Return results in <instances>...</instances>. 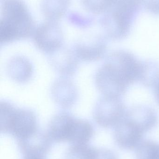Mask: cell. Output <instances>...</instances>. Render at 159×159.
Listing matches in <instances>:
<instances>
[{
	"label": "cell",
	"instance_id": "603a6c76",
	"mask_svg": "<svg viewBox=\"0 0 159 159\" xmlns=\"http://www.w3.org/2000/svg\"><path fill=\"white\" fill-rule=\"evenodd\" d=\"M154 94L157 103L159 105V82L154 88Z\"/></svg>",
	"mask_w": 159,
	"mask_h": 159
},
{
	"label": "cell",
	"instance_id": "ac0fdd59",
	"mask_svg": "<svg viewBox=\"0 0 159 159\" xmlns=\"http://www.w3.org/2000/svg\"><path fill=\"white\" fill-rule=\"evenodd\" d=\"M94 147L88 144L72 145L63 159H92Z\"/></svg>",
	"mask_w": 159,
	"mask_h": 159
},
{
	"label": "cell",
	"instance_id": "5b68a950",
	"mask_svg": "<svg viewBox=\"0 0 159 159\" xmlns=\"http://www.w3.org/2000/svg\"><path fill=\"white\" fill-rule=\"evenodd\" d=\"M33 39L37 48L49 55L63 46L62 31L55 21L48 20L39 26L34 31Z\"/></svg>",
	"mask_w": 159,
	"mask_h": 159
},
{
	"label": "cell",
	"instance_id": "8992f818",
	"mask_svg": "<svg viewBox=\"0 0 159 159\" xmlns=\"http://www.w3.org/2000/svg\"><path fill=\"white\" fill-rule=\"evenodd\" d=\"M77 118L66 111H62L52 117L47 133L52 142L70 143L75 128Z\"/></svg>",
	"mask_w": 159,
	"mask_h": 159
},
{
	"label": "cell",
	"instance_id": "ba28073f",
	"mask_svg": "<svg viewBox=\"0 0 159 159\" xmlns=\"http://www.w3.org/2000/svg\"><path fill=\"white\" fill-rule=\"evenodd\" d=\"M141 4L142 0H114L107 12L118 25L130 29Z\"/></svg>",
	"mask_w": 159,
	"mask_h": 159
},
{
	"label": "cell",
	"instance_id": "7a4b0ae2",
	"mask_svg": "<svg viewBox=\"0 0 159 159\" xmlns=\"http://www.w3.org/2000/svg\"><path fill=\"white\" fill-rule=\"evenodd\" d=\"M0 110L1 133L10 134L18 141L28 138L39 130L37 117L32 110L17 108L6 101H1Z\"/></svg>",
	"mask_w": 159,
	"mask_h": 159
},
{
	"label": "cell",
	"instance_id": "44dd1931",
	"mask_svg": "<svg viewBox=\"0 0 159 159\" xmlns=\"http://www.w3.org/2000/svg\"><path fill=\"white\" fill-rule=\"evenodd\" d=\"M94 159H118L115 153L109 149L96 148Z\"/></svg>",
	"mask_w": 159,
	"mask_h": 159
},
{
	"label": "cell",
	"instance_id": "30bf717a",
	"mask_svg": "<svg viewBox=\"0 0 159 159\" xmlns=\"http://www.w3.org/2000/svg\"><path fill=\"white\" fill-rule=\"evenodd\" d=\"M107 48L105 40L99 38L90 42L76 43L72 49L78 60L92 62L102 58L106 54Z\"/></svg>",
	"mask_w": 159,
	"mask_h": 159
},
{
	"label": "cell",
	"instance_id": "3957f363",
	"mask_svg": "<svg viewBox=\"0 0 159 159\" xmlns=\"http://www.w3.org/2000/svg\"><path fill=\"white\" fill-rule=\"evenodd\" d=\"M95 84L103 96L120 98L131 85L122 72L105 61L96 73Z\"/></svg>",
	"mask_w": 159,
	"mask_h": 159
},
{
	"label": "cell",
	"instance_id": "e0dca14e",
	"mask_svg": "<svg viewBox=\"0 0 159 159\" xmlns=\"http://www.w3.org/2000/svg\"><path fill=\"white\" fill-rule=\"evenodd\" d=\"M136 159H159V144L151 140L142 141L136 148Z\"/></svg>",
	"mask_w": 159,
	"mask_h": 159
},
{
	"label": "cell",
	"instance_id": "6da1fadb",
	"mask_svg": "<svg viewBox=\"0 0 159 159\" xmlns=\"http://www.w3.org/2000/svg\"><path fill=\"white\" fill-rule=\"evenodd\" d=\"M34 29L32 18L22 0H4L0 23L1 45L28 38Z\"/></svg>",
	"mask_w": 159,
	"mask_h": 159
},
{
	"label": "cell",
	"instance_id": "52a82bcc",
	"mask_svg": "<svg viewBox=\"0 0 159 159\" xmlns=\"http://www.w3.org/2000/svg\"><path fill=\"white\" fill-rule=\"evenodd\" d=\"M144 134L137 125L124 116L115 127L114 138L119 148L131 150L136 148L142 142Z\"/></svg>",
	"mask_w": 159,
	"mask_h": 159
},
{
	"label": "cell",
	"instance_id": "7c38bea8",
	"mask_svg": "<svg viewBox=\"0 0 159 159\" xmlns=\"http://www.w3.org/2000/svg\"><path fill=\"white\" fill-rule=\"evenodd\" d=\"M125 117L137 125L144 133L155 128L158 122V116L152 107L137 105L127 109Z\"/></svg>",
	"mask_w": 159,
	"mask_h": 159
},
{
	"label": "cell",
	"instance_id": "277c9868",
	"mask_svg": "<svg viewBox=\"0 0 159 159\" xmlns=\"http://www.w3.org/2000/svg\"><path fill=\"white\" fill-rule=\"evenodd\" d=\"M127 110L120 97L102 95L94 107L93 118L101 127L115 128L123 119Z\"/></svg>",
	"mask_w": 159,
	"mask_h": 159
},
{
	"label": "cell",
	"instance_id": "9a60e30c",
	"mask_svg": "<svg viewBox=\"0 0 159 159\" xmlns=\"http://www.w3.org/2000/svg\"><path fill=\"white\" fill-rule=\"evenodd\" d=\"M139 82L146 87L154 88L159 82V64L154 61H143Z\"/></svg>",
	"mask_w": 159,
	"mask_h": 159
},
{
	"label": "cell",
	"instance_id": "4fadbf2b",
	"mask_svg": "<svg viewBox=\"0 0 159 159\" xmlns=\"http://www.w3.org/2000/svg\"><path fill=\"white\" fill-rule=\"evenodd\" d=\"M17 142L19 149L23 155L38 154L46 156L51 149L52 141L47 133L38 130L32 136Z\"/></svg>",
	"mask_w": 159,
	"mask_h": 159
},
{
	"label": "cell",
	"instance_id": "7402d4cb",
	"mask_svg": "<svg viewBox=\"0 0 159 159\" xmlns=\"http://www.w3.org/2000/svg\"><path fill=\"white\" fill-rule=\"evenodd\" d=\"M45 155L38 154H29L23 155V159H45Z\"/></svg>",
	"mask_w": 159,
	"mask_h": 159
},
{
	"label": "cell",
	"instance_id": "8fae6325",
	"mask_svg": "<svg viewBox=\"0 0 159 159\" xmlns=\"http://www.w3.org/2000/svg\"><path fill=\"white\" fill-rule=\"evenodd\" d=\"M52 67L63 77L72 75L76 71L78 59L72 49L62 47L56 52L49 55Z\"/></svg>",
	"mask_w": 159,
	"mask_h": 159
},
{
	"label": "cell",
	"instance_id": "9c48e42d",
	"mask_svg": "<svg viewBox=\"0 0 159 159\" xmlns=\"http://www.w3.org/2000/svg\"><path fill=\"white\" fill-rule=\"evenodd\" d=\"M52 99L59 106L63 108L72 107L77 102V90L67 77L59 78L53 83L51 89Z\"/></svg>",
	"mask_w": 159,
	"mask_h": 159
},
{
	"label": "cell",
	"instance_id": "2e32d148",
	"mask_svg": "<svg viewBox=\"0 0 159 159\" xmlns=\"http://www.w3.org/2000/svg\"><path fill=\"white\" fill-rule=\"evenodd\" d=\"M69 0H46L44 6V15L48 20L57 21L64 14Z\"/></svg>",
	"mask_w": 159,
	"mask_h": 159
},
{
	"label": "cell",
	"instance_id": "d6986e66",
	"mask_svg": "<svg viewBox=\"0 0 159 159\" xmlns=\"http://www.w3.org/2000/svg\"><path fill=\"white\" fill-rule=\"evenodd\" d=\"M114 0H82L88 10L95 14L105 13L112 6Z\"/></svg>",
	"mask_w": 159,
	"mask_h": 159
},
{
	"label": "cell",
	"instance_id": "5bb4252c",
	"mask_svg": "<svg viewBox=\"0 0 159 159\" xmlns=\"http://www.w3.org/2000/svg\"><path fill=\"white\" fill-rule=\"evenodd\" d=\"M8 77L17 83H25L31 78L33 73L32 65L26 57L17 56L11 58L7 65Z\"/></svg>",
	"mask_w": 159,
	"mask_h": 159
},
{
	"label": "cell",
	"instance_id": "ffe728a7",
	"mask_svg": "<svg viewBox=\"0 0 159 159\" xmlns=\"http://www.w3.org/2000/svg\"><path fill=\"white\" fill-rule=\"evenodd\" d=\"M146 9L153 15H159V0H142Z\"/></svg>",
	"mask_w": 159,
	"mask_h": 159
}]
</instances>
